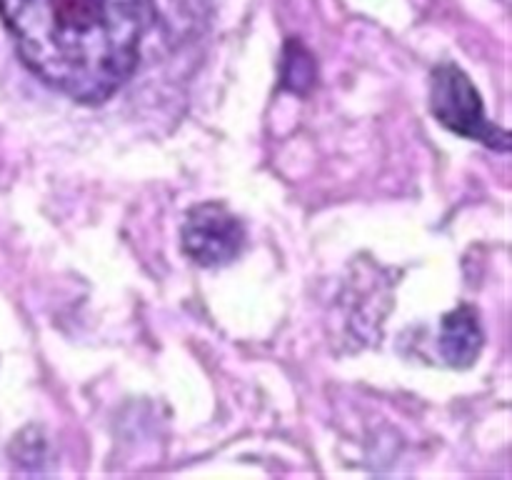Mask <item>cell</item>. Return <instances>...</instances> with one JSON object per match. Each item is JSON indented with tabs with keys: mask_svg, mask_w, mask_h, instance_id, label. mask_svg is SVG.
<instances>
[{
	"mask_svg": "<svg viewBox=\"0 0 512 480\" xmlns=\"http://www.w3.org/2000/svg\"><path fill=\"white\" fill-rule=\"evenodd\" d=\"M438 345L445 363L453 368H470L483 350V330L475 310L460 305L458 310L445 315Z\"/></svg>",
	"mask_w": 512,
	"mask_h": 480,
	"instance_id": "cell-4",
	"label": "cell"
},
{
	"mask_svg": "<svg viewBox=\"0 0 512 480\" xmlns=\"http://www.w3.org/2000/svg\"><path fill=\"white\" fill-rule=\"evenodd\" d=\"M245 248V225L220 203H203L188 213L183 250L205 268H218L238 258Z\"/></svg>",
	"mask_w": 512,
	"mask_h": 480,
	"instance_id": "cell-3",
	"label": "cell"
},
{
	"mask_svg": "<svg viewBox=\"0 0 512 480\" xmlns=\"http://www.w3.org/2000/svg\"><path fill=\"white\" fill-rule=\"evenodd\" d=\"M285 85L290 90H305L313 83V58L308 50L298 43H288V58H285Z\"/></svg>",
	"mask_w": 512,
	"mask_h": 480,
	"instance_id": "cell-5",
	"label": "cell"
},
{
	"mask_svg": "<svg viewBox=\"0 0 512 480\" xmlns=\"http://www.w3.org/2000/svg\"><path fill=\"white\" fill-rule=\"evenodd\" d=\"M430 110L435 118L463 138L480 140L495 150L510 148V135L485 118L483 100L458 65H440L430 78Z\"/></svg>",
	"mask_w": 512,
	"mask_h": 480,
	"instance_id": "cell-2",
	"label": "cell"
},
{
	"mask_svg": "<svg viewBox=\"0 0 512 480\" xmlns=\"http://www.w3.org/2000/svg\"><path fill=\"white\" fill-rule=\"evenodd\" d=\"M153 0H0L23 63L83 105L105 103L138 63Z\"/></svg>",
	"mask_w": 512,
	"mask_h": 480,
	"instance_id": "cell-1",
	"label": "cell"
}]
</instances>
